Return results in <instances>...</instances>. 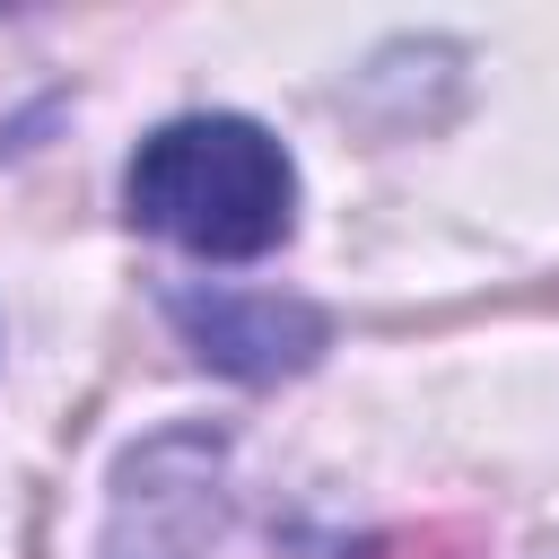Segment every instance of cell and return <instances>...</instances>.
<instances>
[{
  "label": "cell",
  "mask_w": 559,
  "mask_h": 559,
  "mask_svg": "<svg viewBox=\"0 0 559 559\" xmlns=\"http://www.w3.org/2000/svg\"><path fill=\"white\" fill-rule=\"evenodd\" d=\"M122 201L148 236H166L183 253L253 262L297 218V166L245 114H183V122L140 140V157L122 175Z\"/></svg>",
  "instance_id": "1"
},
{
  "label": "cell",
  "mask_w": 559,
  "mask_h": 559,
  "mask_svg": "<svg viewBox=\"0 0 559 559\" xmlns=\"http://www.w3.org/2000/svg\"><path fill=\"white\" fill-rule=\"evenodd\" d=\"M175 332L192 341V358H210L218 376H245V384H271V376H297L323 358L332 323L297 297H253V288H175L166 297Z\"/></svg>",
  "instance_id": "2"
},
{
  "label": "cell",
  "mask_w": 559,
  "mask_h": 559,
  "mask_svg": "<svg viewBox=\"0 0 559 559\" xmlns=\"http://www.w3.org/2000/svg\"><path fill=\"white\" fill-rule=\"evenodd\" d=\"M349 559H480V533L472 524H393V533H367Z\"/></svg>",
  "instance_id": "3"
}]
</instances>
